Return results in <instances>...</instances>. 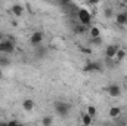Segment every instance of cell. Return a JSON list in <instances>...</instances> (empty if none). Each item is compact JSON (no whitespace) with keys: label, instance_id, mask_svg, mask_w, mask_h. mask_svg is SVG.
<instances>
[{"label":"cell","instance_id":"6da1fadb","mask_svg":"<svg viewBox=\"0 0 127 126\" xmlns=\"http://www.w3.org/2000/svg\"><path fill=\"white\" fill-rule=\"evenodd\" d=\"M77 19H78V22H80L81 25H84V27H90V25H92L93 15H92V12H90L89 9H86V7H80V9H77Z\"/></svg>","mask_w":127,"mask_h":126},{"label":"cell","instance_id":"7a4b0ae2","mask_svg":"<svg viewBox=\"0 0 127 126\" xmlns=\"http://www.w3.org/2000/svg\"><path fill=\"white\" fill-rule=\"evenodd\" d=\"M53 108H55V111H56L59 116L66 117L68 113H69V110H71V105H69L68 102H64V101H56V102L53 104Z\"/></svg>","mask_w":127,"mask_h":126},{"label":"cell","instance_id":"3957f363","mask_svg":"<svg viewBox=\"0 0 127 126\" xmlns=\"http://www.w3.org/2000/svg\"><path fill=\"white\" fill-rule=\"evenodd\" d=\"M15 52V42L12 39H4L0 43V54H13Z\"/></svg>","mask_w":127,"mask_h":126},{"label":"cell","instance_id":"277c9868","mask_svg":"<svg viewBox=\"0 0 127 126\" xmlns=\"http://www.w3.org/2000/svg\"><path fill=\"white\" fill-rule=\"evenodd\" d=\"M84 73H102L103 71V67L99 61H89V63L84 65L83 68Z\"/></svg>","mask_w":127,"mask_h":126},{"label":"cell","instance_id":"5b68a950","mask_svg":"<svg viewBox=\"0 0 127 126\" xmlns=\"http://www.w3.org/2000/svg\"><path fill=\"white\" fill-rule=\"evenodd\" d=\"M118 49H120V46L115 45V43L108 45V46L105 48V58H106V60H115V55H117Z\"/></svg>","mask_w":127,"mask_h":126},{"label":"cell","instance_id":"8992f818","mask_svg":"<svg viewBox=\"0 0 127 126\" xmlns=\"http://www.w3.org/2000/svg\"><path fill=\"white\" fill-rule=\"evenodd\" d=\"M43 39H44V36H43L41 31H34L30 36V43H31L32 46H40L41 42H43Z\"/></svg>","mask_w":127,"mask_h":126},{"label":"cell","instance_id":"52a82bcc","mask_svg":"<svg viewBox=\"0 0 127 126\" xmlns=\"http://www.w3.org/2000/svg\"><path fill=\"white\" fill-rule=\"evenodd\" d=\"M106 92H108L109 96H112V98H118V96L121 95V88H120V85L112 83V85H109V86L106 88Z\"/></svg>","mask_w":127,"mask_h":126},{"label":"cell","instance_id":"ba28073f","mask_svg":"<svg viewBox=\"0 0 127 126\" xmlns=\"http://www.w3.org/2000/svg\"><path fill=\"white\" fill-rule=\"evenodd\" d=\"M115 24L123 27V25H127V10H123V12H117L115 13Z\"/></svg>","mask_w":127,"mask_h":126},{"label":"cell","instance_id":"9c48e42d","mask_svg":"<svg viewBox=\"0 0 127 126\" xmlns=\"http://www.w3.org/2000/svg\"><path fill=\"white\" fill-rule=\"evenodd\" d=\"M10 12H12V15H13V16L19 18V16H22V13H24V6H22V4H19V3H16V4H13V6H12Z\"/></svg>","mask_w":127,"mask_h":126},{"label":"cell","instance_id":"30bf717a","mask_svg":"<svg viewBox=\"0 0 127 126\" xmlns=\"http://www.w3.org/2000/svg\"><path fill=\"white\" fill-rule=\"evenodd\" d=\"M108 116H109L111 119L117 120V119L121 116V108H120V107H117V105L111 107V108H109V111H108Z\"/></svg>","mask_w":127,"mask_h":126},{"label":"cell","instance_id":"8fae6325","mask_svg":"<svg viewBox=\"0 0 127 126\" xmlns=\"http://www.w3.org/2000/svg\"><path fill=\"white\" fill-rule=\"evenodd\" d=\"M34 107H35V104H34V101L30 99V98H27V99L22 101V110L24 111H32Z\"/></svg>","mask_w":127,"mask_h":126},{"label":"cell","instance_id":"7c38bea8","mask_svg":"<svg viewBox=\"0 0 127 126\" xmlns=\"http://www.w3.org/2000/svg\"><path fill=\"white\" fill-rule=\"evenodd\" d=\"M89 36H90V39H97V37H100V28L96 27V25H92V27L89 28Z\"/></svg>","mask_w":127,"mask_h":126},{"label":"cell","instance_id":"4fadbf2b","mask_svg":"<svg viewBox=\"0 0 127 126\" xmlns=\"http://www.w3.org/2000/svg\"><path fill=\"white\" fill-rule=\"evenodd\" d=\"M126 55H127L126 49L120 48V49H118V52H117V55H115V63H121V61H124Z\"/></svg>","mask_w":127,"mask_h":126},{"label":"cell","instance_id":"5bb4252c","mask_svg":"<svg viewBox=\"0 0 127 126\" xmlns=\"http://www.w3.org/2000/svg\"><path fill=\"white\" fill-rule=\"evenodd\" d=\"M92 123H93V117H90L87 113H84V114L81 116V125H89V126H92Z\"/></svg>","mask_w":127,"mask_h":126},{"label":"cell","instance_id":"9a60e30c","mask_svg":"<svg viewBox=\"0 0 127 126\" xmlns=\"http://www.w3.org/2000/svg\"><path fill=\"white\" fill-rule=\"evenodd\" d=\"M41 125L43 126H53V117H52L50 114L44 116V117L41 119Z\"/></svg>","mask_w":127,"mask_h":126},{"label":"cell","instance_id":"2e32d148","mask_svg":"<svg viewBox=\"0 0 127 126\" xmlns=\"http://www.w3.org/2000/svg\"><path fill=\"white\" fill-rule=\"evenodd\" d=\"M72 31L75 33V34H84V33L87 31V27H84L81 24H75V27L72 28Z\"/></svg>","mask_w":127,"mask_h":126},{"label":"cell","instance_id":"e0dca14e","mask_svg":"<svg viewBox=\"0 0 127 126\" xmlns=\"http://www.w3.org/2000/svg\"><path fill=\"white\" fill-rule=\"evenodd\" d=\"M86 113L90 116V117H95L96 116V113H97V110H96V107L95 105H92V104H89L87 107H86Z\"/></svg>","mask_w":127,"mask_h":126},{"label":"cell","instance_id":"ac0fdd59","mask_svg":"<svg viewBox=\"0 0 127 126\" xmlns=\"http://www.w3.org/2000/svg\"><path fill=\"white\" fill-rule=\"evenodd\" d=\"M80 52H81V54H84V55H90L93 51H92V48H90V46H80Z\"/></svg>","mask_w":127,"mask_h":126},{"label":"cell","instance_id":"d6986e66","mask_svg":"<svg viewBox=\"0 0 127 126\" xmlns=\"http://www.w3.org/2000/svg\"><path fill=\"white\" fill-rule=\"evenodd\" d=\"M90 43H92V45H95V46L102 45V37H97V39H90Z\"/></svg>","mask_w":127,"mask_h":126},{"label":"cell","instance_id":"ffe728a7","mask_svg":"<svg viewBox=\"0 0 127 126\" xmlns=\"http://www.w3.org/2000/svg\"><path fill=\"white\" fill-rule=\"evenodd\" d=\"M105 16H106V18H112V16H115V13H114L112 9L108 7V9H105Z\"/></svg>","mask_w":127,"mask_h":126},{"label":"cell","instance_id":"44dd1931","mask_svg":"<svg viewBox=\"0 0 127 126\" xmlns=\"http://www.w3.org/2000/svg\"><path fill=\"white\" fill-rule=\"evenodd\" d=\"M6 67V65H9V60L7 58H0V67Z\"/></svg>","mask_w":127,"mask_h":126},{"label":"cell","instance_id":"7402d4cb","mask_svg":"<svg viewBox=\"0 0 127 126\" xmlns=\"http://www.w3.org/2000/svg\"><path fill=\"white\" fill-rule=\"evenodd\" d=\"M7 126H21V123L18 120H9L7 122Z\"/></svg>","mask_w":127,"mask_h":126},{"label":"cell","instance_id":"603a6c76","mask_svg":"<svg viewBox=\"0 0 127 126\" xmlns=\"http://www.w3.org/2000/svg\"><path fill=\"white\" fill-rule=\"evenodd\" d=\"M0 126H7V122L6 120H0Z\"/></svg>","mask_w":127,"mask_h":126},{"label":"cell","instance_id":"cb8c5ba5","mask_svg":"<svg viewBox=\"0 0 127 126\" xmlns=\"http://www.w3.org/2000/svg\"><path fill=\"white\" fill-rule=\"evenodd\" d=\"M1 77H3V68L0 67V79H1Z\"/></svg>","mask_w":127,"mask_h":126},{"label":"cell","instance_id":"d4e9b609","mask_svg":"<svg viewBox=\"0 0 127 126\" xmlns=\"http://www.w3.org/2000/svg\"><path fill=\"white\" fill-rule=\"evenodd\" d=\"M3 40H4V39H3V34H1V33H0V43H1V42H3Z\"/></svg>","mask_w":127,"mask_h":126},{"label":"cell","instance_id":"484cf974","mask_svg":"<svg viewBox=\"0 0 127 126\" xmlns=\"http://www.w3.org/2000/svg\"><path fill=\"white\" fill-rule=\"evenodd\" d=\"M102 126H111V123H103Z\"/></svg>","mask_w":127,"mask_h":126},{"label":"cell","instance_id":"4316f807","mask_svg":"<svg viewBox=\"0 0 127 126\" xmlns=\"http://www.w3.org/2000/svg\"><path fill=\"white\" fill-rule=\"evenodd\" d=\"M81 126H89V125H81Z\"/></svg>","mask_w":127,"mask_h":126},{"label":"cell","instance_id":"83f0119b","mask_svg":"<svg viewBox=\"0 0 127 126\" xmlns=\"http://www.w3.org/2000/svg\"><path fill=\"white\" fill-rule=\"evenodd\" d=\"M21 126H25V125H21Z\"/></svg>","mask_w":127,"mask_h":126}]
</instances>
